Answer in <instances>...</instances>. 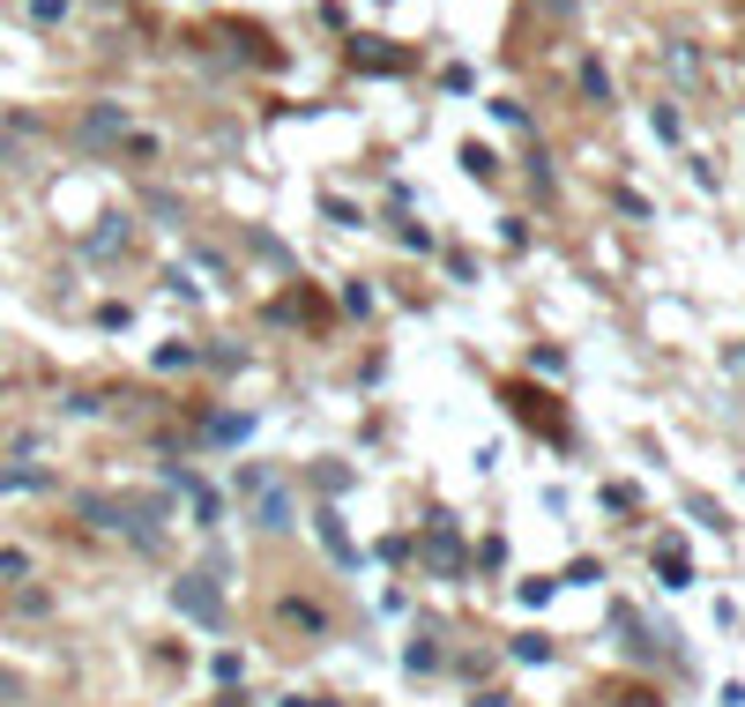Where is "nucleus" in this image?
I'll list each match as a JSON object with an SVG mask.
<instances>
[{"instance_id":"14","label":"nucleus","mask_w":745,"mask_h":707,"mask_svg":"<svg viewBox=\"0 0 745 707\" xmlns=\"http://www.w3.org/2000/svg\"><path fill=\"white\" fill-rule=\"evenodd\" d=\"M582 98H596V104H604V98H612V74H604V68H596V60H589V68H582Z\"/></svg>"},{"instance_id":"6","label":"nucleus","mask_w":745,"mask_h":707,"mask_svg":"<svg viewBox=\"0 0 745 707\" xmlns=\"http://www.w3.org/2000/svg\"><path fill=\"white\" fill-rule=\"evenodd\" d=\"M321 544H328V551H336L344 566H358V551H350V537H344V514H336V507H321Z\"/></svg>"},{"instance_id":"3","label":"nucleus","mask_w":745,"mask_h":707,"mask_svg":"<svg viewBox=\"0 0 745 707\" xmlns=\"http://www.w3.org/2000/svg\"><path fill=\"white\" fill-rule=\"evenodd\" d=\"M425 551H433V566H440V574H463V544H455V521H447V514H433Z\"/></svg>"},{"instance_id":"7","label":"nucleus","mask_w":745,"mask_h":707,"mask_svg":"<svg viewBox=\"0 0 745 707\" xmlns=\"http://www.w3.org/2000/svg\"><path fill=\"white\" fill-rule=\"evenodd\" d=\"M261 529H291V499H284V491L261 499Z\"/></svg>"},{"instance_id":"17","label":"nucleus","mask_w":745,"mask_h":707,"mask_svg":"<svg viewBox=\"0 0 745 707\" xmlns=\"http://www.w3.org/2000/svg\"><path fill=\"white\" fill-rule=\"evenodd\" d=\"M30 16H38V23H60V16H68V0H30Z\"/></svg>"},{"instance_id":"9","label":"nucleus","mask_w":745,"mask_h":707,"mask_svg":"<svg viewBox=\"0 0 745 707\" xmlns=\"http://www.w3.org/2000/svg\"><path fill=\"white\" fill-rule=\"evenodd\" d=\"M38 485H52L46 469H0V491H38Z\"/></svg>"},{"instance_id":"10","label":"nucleus","mask_w":745,"mask_h":707,"mask_svg":"<svg viewBox=\"0 0 745 707\" xmlns=\"http://www.w3.org/2000/svg\"><path fill=\"white\" fill-rule=\"evenodd\" d=\"M686 574H694V566H686V551H678V544H664V588H686Z\"/></svg>"},{"instance_id":"1","label":"nucleus","mask_w":745,"mask_h":707,"mask_svg":"<svg viewBox=\"0 0 745 707\" xmlns=\"http://www.w3.org/2000/svg\"><path fill=\"white\" fill-rule=\"evenodd\" d=\"M172 610L179 618H195V626H224V596L209 574H179L172 581Z\"/></svg>"},{"instance_id":"12","label":"nucleus","mask_w":745,"mask_h":707,"mask_svg":"<svg viewBox=\"0 0 745 707\" xmlns=\"http://www.w3.org/2000/svg\"><path fill=\"white\" fill-rule=\"evenodd\" d=\"M179 366H195V342H165L157 350V372H179Z\"/></svg>"},{"instance_id":"13","label":"nucleus","mask_w":745,"mask_h":707,"mask_svg":"<svg viewBox=\"0 0 745 707\" xmlns=\"http://www.w3.org/2000/svg\"><path fill=\"white\" fill-rule=\"evenodd\" d=\"M112 246H127V217H105V231L90 239V253H112Z\"/></svg>"},{"instance_id":"11","label":"nucleus","mask_w":745,"mask_h":707,"mask_svg":"<svg viewBox=\"0 0 745 707\" xmlns=\"http://www.w3.org/2000/svg\"><path fill=\"white\" fill-rule=\"evenodd\" d=\"M463 171H470V179H493V171H499V157H493V149H463Z\"/></svg>"},{"instance_id":"18","label":"nucleus","mask_w":745,"mask_h":707,"mask_svg":"<svg viewBox=\"0 0 745 707\" xmlns=\"http://www.w3.org/2000/svg\"><path fill=\"white\" fill-rule=\"evenodd\" d=\"M284 707H336V700H321V693H291Z\"/></svg>"},{"instance_id":"4","label":"nucleus","mask_w":745,"mask_h":707,"mask_svg":"<svg viewBox=\"0 0 745 707\" xmlns=\"http://www.w3.org/2000/svg\"><path fill=\"white\" fill-rule=\"evenodd\" d=\"M120 135H127V112H120V104H98V112H90V120H82V142H120Z\"/></svg>"},{"instance_id":"5","label":"nucleus","mask_w":745,"mask_h":707,"mask_svg":"<svg viewBox=\"0 0 745 707\" xmlns=\"http://www.w3.org/2000/svg\"><path fill=\"white\" fill-rule=\"evenodd\" d=\"M276 610H284V626H306V634H328V610H321V604H306V596H284Z\"/></svg>"},{"instance_id":"2","label":"nucleus","mask_w":745,"mask_h":707,"mask_svg":"<svg viewBox=\"0 0 745 707\" xmlns=\"http://www.w3.org/2000/svg\"><path fill=\"white\" fill-rule=\"evenodd\" d=\"M350 68H366V74H403V68H410V52H388V38H350Z\"/></svg>"},{"instance_id":"16","label":"nucleus","mask_w":745,"mask_h":707,"mask_svg":"<svg viewBox=\"0 0 745 707\" xmlns=\"http://www.w3.org/2000/svg\"><path fill=\"white\" fill-rule=\"evenodd\" d=\"M515 656H522V663H545V656H552V640H545V634H522V640H515Z\"/></svg>"},{"instance_id":"19","label":"nucleus","mask_w":745,"mask_h":707,"mask_svg":"<svg viewBox=\"0 0 745 707\" xmlns=\"http://www.w3.org/2000/svg\"><path fill=\"white\" fill-rule=\"evenodd\" d=\"M470 707H507V693H477V700Z\"/></svg>"},{"instance_id":"15","label":"nucleus","mask_w":745,"mask_h":707,"mask_svg":"<svg viewBox=\"0 0 745 707\" xmlns=\"http://www.w3.org/2000/svg\"><path fill=\"white\" fill-rule=\"evenodd\" d=\"M254 432V417H217V425H209V439H247Z\"/></svg>"},{"instance_id":"8","label":"nucleus","mask_w":745,"mask_h":707,"mask_svg":"<svg viewBox=\"0 0 745 707\" xmlns=\"http://www.w3.org/2000/svg\"><path fill=\"white\" fill-rule=\"evenodd\" d=\"M403 670H440V648H433V640H410V648H403Z\"/></svg>"}]
</instances>
